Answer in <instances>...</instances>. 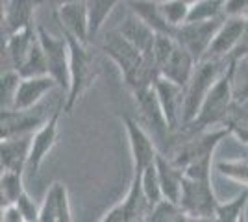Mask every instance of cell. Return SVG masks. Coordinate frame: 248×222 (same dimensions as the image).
Returning <instances> with one entry per match:
<instances>
[{
  "instance_id": "1",
  "label": "cell",
  "mask_w": 248,
  "mask_h": 222,
  "mask_svg": "<svg viewBox=\"0 0 248 222\" xmlns=\"http://www.w3.org/2000/svg\"><path fill=\"white\" fill-rule=\"evenodd\" d=\"M100 50L117 65L124 85L130 89V93L141 91L148 85H152L155 78L159 76L154 59L150 56H145L139 48H135L119 32V28L109 30L104 35Z\"/></svg>"
},
{
  "instance_id": "2",
  "label": "cell",
  "mask_w": 248,
  "mask_h": 222,
  "mask_svg": "<svg viewBox=\"0 0 248 222\" xmlns=\"http://www.w3.org/2000/svg\"><path fill=\"white\" fill-rule=\"evenodd\" d=\"M65 35H67L69 46H71V73H69V89L65 93L63 109L69 113L91 89V85L96 82L100 69H98V61H96L94 54L91 52L89 44L78 41L76 37L69 35V33H65Z\"/></svg>"
},
{
  "instance_id": "3",
  "label": "cell",
  "mask_w": 248,
  "mask_h": 222,
  "mask_svg": "<svg viewBox=\"0 0 248 222\" xmlns=\"http://www.w3.org/2000/svg\"><path fill=\"white\" fill-rule=\"evenodd\" d=\"M232 58L220 59V58H204L200 59L193 71L191 80L186 85V106H184V126L191 124L197 118L200 107L206 100L207 93L215 85L222 73L228 69ZM182 126V128H184Z\"/></svg>"
},
{
  "instance_id": "4",
  "label": "cell",
  "mask_w": 248,
  "mask_h": 222,
  "mask_svg": "<svg viewBox=\"0 0 248 222\" xmlns=\"http://www.w3.org/2000/svg\"><path fill=\"white\" fill-rule=\"evenodd\" d=\"M233 102H235V95H233V58H232L228 69L215 82L211 91L207 93L197 118L184 128H187V130H207L211 126H220L224 117L230 111V107L233 106Z\"/></svg>"
},
{
  "instance_id": "5",
  "label": "cell",
  "mask_w": 248,
  "mask_h": 222,
  "mask_svg": "<svg viewBox=\"0 0 248 222\" xmlns=\"http://www.w3.org/2000/svg\"><path fill=\"white\" fill-rule=\"evenodd\" d=\"M182 207L191 221H215L218 200L209 178H189L184 176V189L180 198Z\"/></svg>"
},
{
  "instance_id": "6",
  "label": "cell",
  "mask_w": 248,
  "mask_h": 222,
  "mask_svg": "<svg viewBox=\"0 0 248 222\" xmlns=\"http://www.w3.org/2000/svg\"><path fill=\"white\" fill-rule=\"evenodd\" d=\"M37 35H39V41L46 56L48 74L56 80L58 87L67 93L69 73H71V46H69L67 35L63 33L62 37H56L41 24H37Z\"/></svg>"
},
{
  "instance_id": "7",
  "label": "cell",
  "mask_w": 248,
  "mask_h": 222,
  "mask_svg": "<svg viewBox=\"0 0 248 222\" xmlns=\"http://www.w3.org/2000/svg\"><path fill=\"white\" fill-rule=\"evenodd\" d=\"M132 95H134L135 107H137V113H139V122L148 130V133L154 137L155 143H167V147H169L172 132L167 124L165 113H163L161 104L157 100L154 84L141 89V91H135Z\"/></svg>"
},
{
  "instance_id": "8",
  "label": "cell",
  "mask_w": 248,
  "mask_h": 222,
  "mask_svg": "<svg viewBox=\"0 0 248 222\" xmlns=\"http://www.w3.org/2000/svg\"><path fill=\"white\" fill-rule=\"evenodd\" d=\"M123 126L128 137V145H130V154H132V167H134L132 176H141L143 170L148 165H152L159 154L157 143L148 133V130L139 122V118L124 115Z\"/></svg>"
},
{
  "instance_id": "9",
  "label": "cell",
  "mask_w": 248,
  "mask_h": 222,
  "mask_svg": "<svg viewBox=\"0 0 248 222\" xmlns=\"http://www.w3.org/2000/svg\"><path fill=\"white\" fill-rule=\"evenodd\" d=\"M222 19H213V21H187L182 26L176 28L172 37L186 50H189V52L193 54V58L197 61H200V59H204L207 56V50L211 46V41H213V37H215V33H217Z\"/></svg>"
},
{
  "instance_id": "10",
  "label": "cell",
  "mask_w": 248,
  "mask_h": 222,
  "mask_svg": "<svg viewBox=\"0 0 248 222\" xmlns=\"http://www.w3.org/2000/svg\"><path fill=\"white\" fill-rule=\"evenodd\" d=\"M63 111H65L63 106L54 109V113L48 117V120L39 130L33 132L30 143V154H28V163H26V172L28 174L35 176L43 167L46 156L56 147L58 137H60V117H62Z\"/></svg>"
},
{
  "instance_id": "11",
  "label": "cell",
  "mask_w": 248,
  "mask_h": 222,
  "mask_svg": "<svg viewBox=\"0 0 248 222\" xmlns=\"http://www.w3.org/2000/svg\"><path fill=\"white\" fill-rule=\"evenodd\" d=\"M52 113H48L46 107L41 104L30 107V109H2L0 135H2V139L31 135L35 130H39L48 120V117Z\"/></svg>"
},
{
  "instance_id": "12",
  "label": "cell",
  "mask_w": 248,
  "mask_h": 222,
  "mask_svg": "<svg viewBox=\"0 0 248 222\" xmlns=\"http://www.w3.org/2000/svg\"><path fill=\"white\" fill-rule=\"evenodd\" d=\"M154 89L161 109L165 113L167 124L170 132L176 133L184 126V106H186V87L169 80L165 76H157L154 80Z\"/></svg>"
},
{
  "instance_id": "13",
  "label": "cell",
  "mask_w": 248,
  "mask_h": 222,
  "mask_svg": "<svg viewBox=\"0 0 248 222\" xmlns=\"http://www.w3.org/2000/svg\"><path fill=\"white\" fill-rule=\"evenodd\" d=\"M56 19L62 26L63 33H69L78 41L89 44V13L85 0H71L56 6Z\"/></svg>"
},
{
  "instance_id": "14",
  "label": "cell",
  "mask_w": 248,
  "mask_h": 222,
  "mask_svg": "<svg viewBox=\"0 0 248 222\" xmlns=\"http://www.w3.org/2000/svg\"><path fill=\"white\" fill-rule=\"evenodd\" d=\"M245 26H247V17H239V15L224 17L211 41L206 58H220V59L233 58L245 32Z\"/></svg>"
},
{
  "instance_id": "15",
  "label": "cell",
  "mask_w": 248,
  "mask_h": 222,
  "mask_svg": "<svg viewBox=\"0 0 248 222\" xmlns=\"http://www.w3.org/2000/svg\"><path fill=\"white\" fill-rule=\"evenodd\" d=\"M41 222H71L74 221L71 209L69 189L63 181H52L41 202Z\"/></svg>"
},
{
  "instance_id": "16",
  "label": "cell",
  "mask_w": 248,
  "mask_h": 222,
  "mask_svg": "<svg viewBox=\"0 0 248 222\" xmlns=\"http://www.w3.org/2000/svg\"><path fill=\"white\" fill-rule=\"evenodd\" d=\"M58 87L56 80L50 74H43V76H22L15 102L11 109H30L41 104L45 96L52 93Z\"/></svg>"
},
{
  "instance_id": "17",
  "label": "cell",
  "mask_w": 248,
  "mask_h": 222,
  "mask_svg": "<svg viewBox=\"0 0 248 222\" xmlns=\"http://www.w3.org/2000/svg\"><path fill=\"white\" fill-rule=\"evenodd\" d=\"M45 0H2V30L13 33L26 26H33L35 10Z\"/></svg>"
},
{
  "instance_id": "18",
  "label": "cell",
  "mask_w": 248,
  "mask_h": 222,
  "mask_svg": "<svg viewBox=\"0 0 248 222\" xmlns=\"http://www.w3.org/2000/svg\"><path fill=\"white\" fill-rule=\"evenodd\" d=\"M37 39H39V35H37L35 24L6 35V56H8L11 69H15V71L21 69L22 63L28 58V54L31 52V48L35 46Z\"/></svg>"
},
{
  "instance_id": "19",
  "label": "cell",
  "mask_w": 248,
  "mask_h": 222,
  "mask_svg": "<svg viewBox=\"0 0 248 222\" xmlns=\"http://www.w3.org/2000/svg\"><path fill=\"white\" fill-rule=\"evenodd\" d=\"M31 135H19V137L2 139V143H0V163H2V170H22V172H26Z\"/></svg>"
},
{
  "instance_id": "20",
  "label": "cell",
  "mask_w": 248,
  "mask_h": 222,
  "mask_svg": "<svg viewBox=\"0 0 248 222\" xmlns=\"http://www.w3.org/2000/svg\"><path fill=\"white\" fill-rule=\"evenodd\" d=\"M119 32L123 33L124 37L132 43L135 48H139L145 56H150V58H152V46H154L157 32L152 30L141 17H137L134 11L121 22Z\"/></svg>"
},
{
  "instance_id": "21",
  "label": "cell",
  "mask_w": 248,
  "mask_h": 222,
  "mask_svg": "<svg viewBox=\"0 0 248 222\" xmlns=\"http://www.w3.org/2000/svg\"><path fill=\"white\" fill-rule=\"evenodd\" d=\"M155 167H157V176H159V183H161V191H163V198L180 202L182 189H184V169L174 165L163 152L157 154Z\"/></svg>"
},
{
  "instance_id": "22",
  "label": "cell",
  "mask_w": 248,
  "mask_h": 222,
  "mask_svg": "<svg viewBox=\"0 0 248 222\" xmlns=\"http://www.w3.org/2000/svg\"><path fill=\"white\" fill-rule=\"evenodd\" d=\"M124 213H126V222H141L148 221V215L152 211V204L143 192L141 187V176H132L130 180V187L126 191L123 200Z\"/></svg>"
},
{
  "instance_id": "23",
  "label": "cell",
  "mask_w": 248,
  "mask_h": 222,
  "mask_svg": "<svg viewBox=\"0 0 248 222\" xmlns=\"http://www.w3.org/2000/svg\"><path fill=\"white\" fill-rule=\"evenodd\" d=\"M178 43V41H176ZM197 59L193 58V54L186 50L180 43L176 44L174 52L172 56L169 58V61L165 63V67L161 69V76H165L169 80H172L176 84L184 85L186 87L187 82L191 80V76H193V71H195V67H197Z\"/></svg>"
},
{
  "instance_id": "24",
  "label": "cell",
  "mask_w": 248,
  "mask_h": 222,
  "mask_svg": "<svg viewBox=\"0 0 248 222\" xmlns=\"http://www.w3.org/2000/svg\"><path fill=\"white\" fill-rule=\"evenodd\" d=\"M128 6H130V11H134L137 17H141L157 33L174 35V28L165 21L161 13L159 0H128Z\"/></svg>"
},
{
  "instance_id": "25",
  "label": "cell",
  "mask_w": 248,
  "mask_h": 222,
  "mask_svg": "<svg viewBox=\"0 0 248 222\" xmlns=\"http://www.w3.org/2000/svg\"><path fill=\"white\" fill-rule=\"evenodd\" d=\"M222 124L230 130V135H233L239 143L248 147V104L233 102Z\"/></svg>"
},
{
  "instance_id": "26",
  "label": "cell",
  "mask_w": 248,
  "mask_h": 222,
  "mask_svg": "<svg viewBox=\"0 0 248 222\" xmlns=\"http://www.w3.org/2000/svg\"><path fill=\"white\" fill-rule=\"evenodd\" d=\"M248 207V189L241 191L239 194H235L230 200L220 202L218 200L217 213H215V221L220 222H241L247 215Z\"/></svg>"
},
{
  "instance_id": "27",
  "label": "cell",
  "mask_w": 248,
  "mask_h": 222,
  "mask_svg": "<svg viewBox=\"0 0 248 222\" xmlns=\"http://www.w3.org/2000/svg\"><path fill=\"white\" fill-rule=\"evenodd\" d=\"M24 172L22 170H2L0 174V198L2 206L13 204L24 192Z\"/></svg>"
},
{
  "instance_id": "28",
  "label": "cell",
  "mask_w": 248,
  "mask_h": 222,
  "mask_svg": "<svg viewBox=\"0 0 248 222\" xmlns=\"http://www.w3.org/2000/svg\"><path fill=\"white\" fill-rule=\"evenodd\" d=\"M191 221V217L186 213L180 202H172L163 198L152 207L148 215V222H186Z\"/></svg>"
},
{
  "instance_id": "29",
  "label": "cell",
  "mask_w": 248,
  "mask_h": 222,
  "mask_svg": "<svg viewBox=\"0 0 248 222\" xmlns=\"http://www.w3.org/2000/svg\"><path fill=\"white\" fill-rule=\"evenodd\" d=\"M87 2V13H89V33L94 37L104 28L108 17L111 15L113 8L121 0H85Z\"/></svg>"
},
{
  "instance_id": "30",
  "label": "cell",
  "mask_w": 248,
  "mask_h": 222,
  "mask_svg": "<svg viewBox=\"0 0 248 222\" xmlns=\"http://www.w3.org/2000/svg\"><path fill=\"white\" fill-rule=\"evenodd\" d=\"M224 2L226 0H198L191 4L187 21H213L224 17Z\"/></svg>"
},
{
  "instance_id": "31",
  "label": "cell",
  "mask_w": 248,
  "mask_h": 222,
  "mask_svg": "<svg viewBox=\"0 0 248 222\" xmlns=\"http://www.w3.org/2000/svg\"><path fill=\"white\" fill-rule=\"evenodd\" d=\"M220 176H224L228 180L235 181L239 185L248 189V161L247 159H226V161H218L215 165Z\"/></svg>"
},
{
  "instance_id": "32",
  "label": "cell",
  "mask_w": 248,
  "mask_h": 222,
  "mask_svg": "<svg viewBox=\"0 0 248 222\" xmlns=\"http://www.w3.org/2000/svg\"><path fill=\"white\" fill-rule=\"evenodd\" d=\"M233 95L235 102L248 104V56L233 58Z\"/></svg>"
},
{
  "instance_id": "33",
  "label": "cell",
  "mask_w": 248,
  "mask_h": 222,
  "mask_svg": "<svg viewBox=\"0 0 248 222\" xmlns=\"http://www.w3.org/2000/svg\"><path fill=\"white\" fill-rule=\"evenodd\" d=\"M21 78L22 76L15 69L2 73V76H0V107L2 109H11L13 107Z\"/></svg>"
},
{
  "instance_id": "34",
  "label": "cell",
  "mask_w": 248,
  "mask_h": 222,
  "mask_svg": "<svg viewBox=\"0 0 248 222\" xmlns=\"http://www.w3.org/2000/svg\"><path fill=\"white\" fill-rule=\"evenodd\" d=\"M21 76H43L48 74V63H46V56L41 46V41L37 39L35 46L31 48V52L28 54L26 61L22 63V67L17 71Z\"/></svg>"
},
{
  "instance_id": "35",
  "label": "cell",
  "mask_w": 248,
  "mask_h": 222,
  "mask_svg": "<svg viewBox=\"0 0 248 222\" xmlns=\"http://www.w3.org/2000/svg\"><path fill=\"white\" fill-rule=\"evenodd\" d=\"M159 8H161V13H163L165 21L176 30L178 26H182L184 22H187L191 6L187 4L186 0H159Z\"/></svg>"
},
{
  "instance_id": "36",
  "label": "cell",
  "mask_w": 248,
  "mask_h": 222,
  "mask_svg": "<svg viewBox=\"0 0 248 222\" xmlns=\"http://www.w3.org/2000/svg\"><path fill=\"white\" fill-rule=\"evenodd\" d=\"M141 187H143V192H145V196L148 198V202L152 206H155L159 200H163V191H161V183H159V176H157L155 161L143 170V174H141Z\"/></svg>"
},
{
  "instance_id": "37",
  "label": "cell",
  "mask_w": 248,
  "mask_h": 222,
  "mask_svg": "<svg viewBox=\"0 0 248 222\" xmlns=\"http://www.w3.org/2000/svg\"><path fill=\"white\" fill-rule=\"evenodd\" d=\"M176 44H178L176 39L172 35H169V33H157L155 35L154 46H152V59H154V63L159 73H161V69L169 61V58L172 56Z\"/></svg>"
},
{
  "instance_id": "38",
  "label": "cell",
  "mask_w": 248,
  "mask_h": 222,
  "mask_svg": "<svg viewBox=\"0 0 248 222\" xmlns=\"http://www.w3.org/2000/svg\"><path fill=\"white\" fill-rule=\"evenodd\" d=\"M17 206L21 207L22 217H24V222H35L39 221V215H41V204L31 198L28 194V191H24L21 194V198L17 200Z\"/></svg>"
},
{
  "instance_id": "39",
  "label": "cell",
  "mask_w": 248,
  "mask_h": 222,
  "mask_svg": "<svg viewBox=\"0 0 248 222\" xmlns=\"http://www.w3.org/2000/svg\"><path fill=\"white\" fill-rule=\"evenodd\" d=\"M248 17V0H226L224 2V17Z\"/></svg>"
},
{
  "instance_id": "40",
  "label": "cell",
  "mask_w": 248,
  "mask_h": 222,
  "mask_svg": "<svg viewBox=\"0 0 248 222\" xmlns=\"http://www.w3.org/2000/svg\"><path fill=\"white\" fill-rule=\"evenodd\" d=\"M0 221L2 222H24V217H22V211H21V207L17 206V202L2 206V209H0Z\"/></svg>"
},
{
  "instance_id": "41",
  "label": "cell",
  "mask_w": 248,
  "mask_h": 222,
  "mask_svg": "<svg viewBox=\"0 0 248 222\" xmlns=\"http://www.w3.org/2000/svg\"><path fill=\"white\" fill-rule=\"evenodd\" d=\"M102 222H126V213H124V206L123 202H117L109 211H106L100 217Z\"/></svg>"
},
{
  "instance_id": "42",
  "label": "cell",
  "mask_w": 248,
  "mask_h": 222,
  "mask_svg": "<svg viewBox=\"0 0 248 222\" xmlns=\"http://www.w3.org/2000/svg\"><path fill=\"white\" fill-rule=\"evenodd\" d=\"M248 56V17H247V26H245V32H243V37H241V43H239L237 50L233 54V58H245Z\"/></svg>"
},
{
  "instance_id": "43",
  "label": "cell",
  "mask_w": 248,
  "mask_h": 222,
  "mask_svg": "<svg viewBox=\"0 0 248 222\" xmlns=\"http://www.w3.org/2000/svg\"><path fill=\"white\" fill-rule=\"evenodd\" d=\"M52 2L58 6V4H63V2H71V0H52Z\"/></svg>"
},
{
  "instance_id": "44",
  "label": "cell",
  "mask_w": 248,
  "mask_h": 222,
  "mask_svg": "<svg viewBox=\"0 0 248 222\" xmlns=\"http://www.w3.org/2000/svg\"><path fill=\"white\" fill-rule=\"evenodd\" d=\"M187 4H189V6H191V4H195V2H198V0H186Z\"/></svg>"
}]
</instances>
